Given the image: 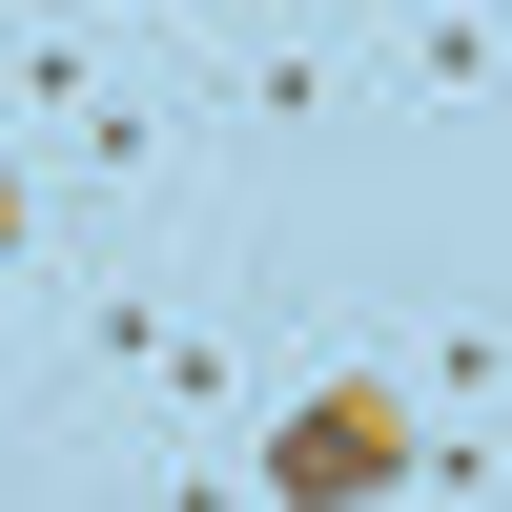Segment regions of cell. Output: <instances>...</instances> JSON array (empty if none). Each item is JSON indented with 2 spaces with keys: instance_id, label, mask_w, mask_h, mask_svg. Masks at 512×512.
I'll list each match as a JSON object with an SVG mask.
<instances>
[{
  "instance_id": "obj_1",
  "label": "cell",
  "mask_w": 512,
  "mask_h": 512,
  "mask_svg": "<svg viewBox=\"0 0 512 512\" xmlns=\"http://www.w3.org/2000/svg\"><path fill=\"white\" fill-rule=\"evenodd\" d=\"M226 472L287 492V512H369V492L451 472V451H431V410H410V369H308L287 410H246V431H226Z\"/></svg>"
},
{
  "instance_id": "obj_2",
  "label": "cell",
  "mask_w": 512,
  "mask_h": 512,
  "mask_svg": "<svg viewBox=\"0 0 512 512\" xmlns=\"http://www.w3.org/2000/svg\"><path fill=\"white\" fill-rule=\"evenodd\" d=\"M390 82H410L431 123H492V0H431V21L390 0Z\"/></svg>"
},
{
  "instance_id": "obj_4",
  "label": "cell",
  "mask_w": 512,
  "mask_h": 512,
  "mask_svg": "<svg viewBox=\"0 0 512 512\" xmlns=\"http://www.w3.org/2000/svg\"><path fill=\"white\" fill-rule=\"evenodd\" d=\"M226 21H308V0H226Z\"/></svg>"
},
{
  "instance_id": "obj_3",
  "label": "cell",
  "mask_w": 512,
  "mask_h": 512,
  "mask_svg": "<svg viewBox=\"0 0 512 512\" xmlns=\"http://www.w3.org/2000/svg\"><path fill=\"white\" fill-rule=\"evenodd\" d=\"M41 267V185H21V123H0V287Z\"/></svg>"
}]
</instances>
